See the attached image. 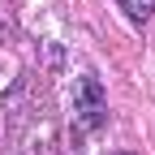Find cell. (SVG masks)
Here are the masks:
<instances>
[{
  "label": "cell",
  "instance_id": "1",
  "mask_svg": "<svg viewBox=\"0 0 155 155\" xmlns=\"http://www.w3.org/2000/svg\"><path fill=\"white\" fill-rule=\"evenodd\" d=\"M104 112H108V104H104L99 82H95L91 73L78 78V86H73V121H78V129H95L104 121Z\"/></svg>",
  "mask_w": 155,
  "mask_h": 155
},
{
  "label": "cell",
  "instance_id": "2",
  "mask_svg": "<svg viewBox=\"0 0 155 155\" xmlns=\"http://www.w3.org/2000/svg\"><path fill=\"white\" fill-rule=\"evenodd\" d=\"M116 5L125 9V17H129V22H147V17L155 13V0H116Z\"/></svg>",
  "mask_w": 155,
  "mask_h": 155
}]
</instances>
